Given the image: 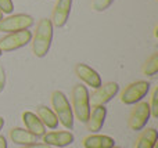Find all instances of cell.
Listing matches in <instances>:
<instances>
[{
    "label": "cell",
    "mask_w": 158,
    "mask_h": 148,
    "mask_svg": "<svg viewBox=\"0 0 158 148\" xmlns=\"http://www.w3.org/2000/svg\"><path fill=\"white\" fill-rule=\"evenodd\" d=\"M72 0H57L54 6V10L52 14V24L56 28H63L68 22L69 14H71Z\"/></svg>",
    "instance_id": "obj_9"
},
{
    "label": "cell",
    "mask_w": 158,
    "mask_h": 148,
    "mask_svg": "<svg viewBox=\"0 0 158 148\" xmlns=\"http://www.w3.org/2000/svg\"><path fill=\"white\" fill-rule=\"evenodd\" d=\"M82 146L85 148H112L115 147V140L106 134H89L83 138Z\"/></svg>",
    "instance_id": "obj_14"
},
{
    "label": "cell",
    "mask_w": 158,
    "mask_h": 148,
    "mask_svg": "<svg viewBox=\"0 0 158 148\" xmlns=\"http://www.w3.org/2000/svg\"><path fill=\"white\" fill-rule=\"evenodd\" d=\"M4 87H6V72H4V69L0 66V93H3Z\"/></svg>",
    "instance_id": "obj_22"
},
{
    "label": "cell",
    "mask_w": 158,
    "mask_h": 148,
    "mask_svg": "<svg viewBox=\"0 0 158 148\" xmlns=\"http://www.w3.org/2000/svg\"><path fill=\"white\" fill-rule=\"evenodd\" d=\"M150 105V114L153 118H158V87H156L153 90L151 94V101L148 102Z\"/></svg>",
    "instance_id": "obj_19"
},
{
    "label": "cell",
    "mask_w": 158,
    "mask_h": 148,
    "mask_svg": "<svg viewBox=\"0 0 158 148\" xmlns=\"http://www.w3.org/2000/svg\"><path fill=\"white\" fill-rule=\"evenodd\" d=\"M0 148H7V140L2 134H0Z\"/></svg>",
    "instance_id": "obj_24"
},
{
    "label": "cell",
    "mask_w": 158,
    "mask_h": 148,
    "mask_svg": "<svg viewBox=\"0 0 158 148\" xmlns=\"http://www.w3.org/2000/svg\"><path fill=\"white\" fill-rule=\"evenodd\" d=\"M22 122L25 125V129L29 130L36 137H43V134L46 133V127L35 112H31V111L22 112Z\"/></svg>",
    "instance_id": "obj_13"
},
{
    "label": "cell",
    "mask_w": 158,
    "mask_h": 148,
    "mask_svg": "<svg viewBox=\"0 0 158 148\" xmlns=\"http://www.w3.org/2000/svg\"><path fill=\"white\" fill-rule=\"evenodd\" d=\"M114 3V0H93L92 2V8L97 13H103L106 11L110 6Z\"/></svg>",
    "instance_id": "obj_20"
},
{
    "label": "cell",
    "mask_w": 158,
    "mask_h": 148,
    "mask_svg": "<svg viewBox=\"0 0 158 148\" xmlns=\"http://www.w3.org/2000/svg\"><path fill=\"white\" fill-rule=\"evenodd\" d=\"M10 138L14 144H18V146H29L38 141V137L35 134L29 132L27 129H22V127H13L10 130Z\"/></svg>",
    "instance_id": "obj_15"
},
{
    "label": "cell",
    "mask_w": 158,
    "mask_h": 148,
    "mask_svg": "<svg viewBox=\"0 0 158 148\" xmlns=\"http://www.w3.org/2000/svg\"><path fill=\"white\" fill-rule=\"evenodd\" d=\"M75 74H77V76L82 82L86 83L87 86H92L93 89H97L98 86H101V83H103L98 72L94 71L92 66L86 65V64H82V62L77 64V65H75Z\"/></svg>",
    "instance_id": "obj_11"
},
{
    "label": "cell",
    "mask_w": 158,
    "mask_h": 148,
    "mask_svg": "<svg viewBox=\"0 0 158 148\" xmlns=\"http://www.w3.org/2000/svg\"><path fill=\"white\" fill-rule=\"evenodd\" d=\"M33 24H35L33 18L28 14H14V15H8L0 21V32H19V30L29 29Z\"/></svg>",
    "instance_id": "obj_6"
},
{
    "label": "cell",
    "mask_w": 158,
    "mask_h": 148,
    "mask_svg": "<svg viewBox=\"0 0 158 148\" xmlns=\"http://www.w3.org/2000/svg\"><path fill=\"white\" fill-rule=\"evenodd\" d=\"M52 105L58 123H61L67 130L74 127V112L69 104V100L61 90H54L52 94Z\"/></svg>",
    "instance_id": "obj_2"
},
{
    "label": "cell",
    "mask_w": 158,
    "mask_h": 148,
    "mask_svg": "<svg viewBox=\"0 0 158 148\" xmlns=\"http://www.w3.org/2000/svg\"><path fill=\"white\" fill-rule=\"evenodd\" d=\"M0 11L3 14H11L14 11L13 0H0Z\"/></svg>",
    "instance_id": "obj_21"
},
{
    "label": "cell",
    "mask_w": 158,
    "mask_h": 148,
    "mask_svg": "<svg viewBox=\"0 0 158 148\" xmlns=\"http://www.w3.org/2000/svg\"><path fill=\"white\" fill-rule=\"evenodd\" d=\"M107 116V108L104 105H96L93 110L90 111L89 118H87L86 126L90 133H97L103 129L104 122H106Z\"/></svg>",
    "instance_id": "obj_12"
},
{
    "label": "cell",
    "mask_w": 158,
    "mask_h": 148,
    "mask_svg": "<svg viewBox=\"0 0 158 148\" xmlns=\"http://www.w3.org/2000/svg\"><path fill=\"white\" fill-rule=\"evenodd\" d=\"M21 148H52V147L44 143H33V144H29V146H24Z\"/></svg>",
    "instance_id": "obj_23"
},
{
    "label": "cell",
    "mask_w": 158,
    "mask_h": 148,
    "mask_svg": "<svg viewBox=\"0 0 158 148\" xmlns=\"http://www.w3.org/2000/svg\"><path fill=\"white\" fill-rule=\"evenodd\" d=\"M36 115L39 116V119L44 125V127L52 129V130L58 127V119L52 108L46 107V105H39L38 110H36Z\"/></svg>",
    "instance_id": "obj_16"
},
{
    "label": "cell",
    "mask_w": 158,
    "mask_h": 148,
    "mask_svg": "<svg viewBox=\"0 0 158 148\" xmlns=\"http://www.w3.org/2000/svg\"><path fill=\"white\" fill-rule=\"evenodd\" d=\"M2 54H3V51H2V50H0V57H2Z\"/></svg>",
    "instance_id": "obj_27"
},
{
    "label": "cell",
    "mask_w": 158,
    "mask_h": 148,
    "mask_svg": "<svg viewBox=\"0 0 158 148\" xmlns=\"http://www.w3.org/2000/svg\"><path fill=\"white\" fill-rule=\"evenodd\" d=\"M154 148H158V146H156V147H154Z\"/></svg>",
    "instance_id": "obj_29"
},
{
    "label": "cell",
    "mask_w": 158,
    "mask_h": 148,
    "mask_svg": "<svg viewBox=\"0 0 158 148\" xmlns=\"http://www.w3.org/2000/svg\"><path fill=\"white\" fill-rule=\"evenodd\" d=\"M150 105L146 101H140L137 104H135V108L132 110L131 115H129V129L139 132V130L144 129V126L147 125V122L150 121Z\"/></svg>",
    "instance_id": "obj_7"
},
{
    "label": "cell",
    "mask_w": 158,
    "mask_h": 148,
    "mask_svg": "<svg viewBox=\"0 0 158 148\" xmlns=\"http://www.w3.org/2000/svg\"><path fill=\"white\" fill-rule=\"evenodd\" d=\"M119 93V85L117 82H107L101 83V86H98L94 90V93L92 94V97H89L90 104L93 107L96 105H106L107 102H110L117 94Z\"/></svg>",
    "instance_id": "obj_8"
},
{
    "label": "cell",
    "mask_w": 158,
    "mask_h": 148,
    "mask_svg": "<svg viewBox=\"0 0 158 148\" xmlns=\"http://www.w3.org/2000/svg\"><path fill=\"white\" fill-rule=\"evenodd\" d=\"M89 90L83 85H75L71 93L72 100V112L74 116L81 123H86L90 114V100H89Z\"/></svg>",
    "instance_id": "obj_3"
},
{
    "label": "cell",
    "mask_w": 158,
    "mask_h": 148,
    "mask_svg": "<svg viewBox=\"0 0 158 148\" xmlns=\"http://www.w3.org/2000/svg\"><path fill=\"white\" fill-rule=\"evenodd\" d=\"M2 19H3V13L0 11V21H2Z\"/></svg>",
    "instance_id": "obj_26"
},
{
    "label": "cell",
    "mask_w": 158,
    "mask_h": 148,
    "mask_svg": "<svg viewBox=\"0 0 158 148\" xmlns=\"http://www.w3.org/2000/svg\"><path fill=\"white\" fill-rule=\"evenodd\" d=\"M3 126H4V118H3V116H0V130L3 129Z\"/></svg>",
    "instance_id": "obj_25"
},
{
    "label": "cell",
    "mask_w": 158,
    "mask_h": 148,
    "mask_svg": "<svg viewBox=\"0 0 158 148\" xmlns=\"http://www.w3.org/2000/svg\"><path fill=\"white\" fill-rule=\"evenodd\" d=\"M158 141V132L154 127H148V129L143 130L140 133L139 138L136 140L135 148H154L157 146Z\"/></svg>",
    "instance_id": "obj_17"
},
{
    "label": "cell",
    "mask_w": 158,
    "mask_h": 148,
    "mask_svg": "<svg viewBox=\"0 0 158 148\" xmlns=\"http://www.w3.org/2000/svg\"><path fill=\"white\" fill-rule=\"evenodd\" d=\"M53 26L52 21L47 18H42L36 25V30L32 35V51L38 58H43L47 55L53 42Z\"/></svg>",
    "instance_id": "obj_1"
},
{
    "label": "cell",
    "mask_w": 158,
    "mask_h": 148,
    "mask_svg": "<svg viewBox=\"0 0 158 148\" xmlns=\"http://www.w3.org/2000/svg\"><path fill=\"white\" fill-rule=\"evenodd\" d=\"M142 72L146 76H156L158 72V53H154V54L143 64Z\"/></svg>",
    "instance_id": "obj_18"
},
{
    "label": "cell",
    "mask_w": 158,
    "mask_h": 148,
    "mask_svg": "<svg viewBox=\"0 0 158 148\" xmlns=\"http://www.w3.org/2000/svg\"><path fill=\"white\" fill-rule=\"evenodd\" d=\"M150 83L146 80H137L128 85L121 93V102L125 105H135L140 102L150 91Z\"/></svg>",
    "instance_id": "obj_4"
},
{
    "label": "cell",
    "mask_w": 158,
    "mask_h": 148,
    "mask_svg": "<svg viewBox=\"0 0 158 148\" xmlns=\"http://www.w3.org/2000/svg\"><path fill=\"white\" fill-rule=\"evenodd\" d=\"M112 148H121V147H112Z\"/></svg>",
    "instance_id": "obj_28"
},
{
    "label": "cell",
    "mask_w": 158,
    "mask_h": 148,
    "mask_svg": "<svg viewBox=\"0 0 158 148\" xmlns=\"http://www.w3.org/2000/svg\"><path fill=\"white\" fill-rule=\"evenodd\" d=\"M43 143L50 147H58L64 148L71 146L75 141V136L69 130H61V132H49L43 134Z\"/></svg>",
    "instance_id": "obj_10"
},
{
    "label": "cell",
    "mask_w": 158,
    "mask_h": 148,
    "mask_svg": "<svg viewBox=\"0 0 158 148\" xmlns=\"http://www.w3.org/2000/svg\"><path fill=\"white\" fill-rule=\"evenodd\" d=\"M31 39H32V33L28 29L19 30V32L7 33L6 36H3L0 39V50L4 53L15 51V50L22 49L27 44H29Z\"/></svg>",
    "instance_id": "obj_5"
}]
</instances>
